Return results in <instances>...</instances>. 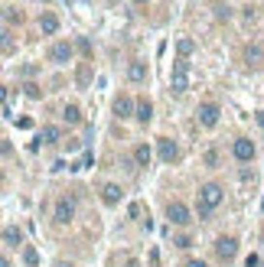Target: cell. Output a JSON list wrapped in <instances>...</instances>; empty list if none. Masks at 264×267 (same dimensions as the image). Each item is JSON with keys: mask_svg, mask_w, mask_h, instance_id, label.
<instances>
[{"mask_svg": "<svg viewBox=\"0 0 264 267\" xmlns=\"http://www.w3.org/2000/svg\"><path fill=\"white\" fill-rule=\"evenodd\" d=\"M150 157H154V150L147 147V143H137L134 147V163L137 166H150Z\"/></svg>", "mask_w": 264, "mask_h": 267, "instance_id": "12", "label": "cell"}, {"mask_svg": "<svg viewBox=\"0 0 264 267\" xmlns=\"http://www.w3.org/2000/svg\"><path fill=\"white\" fill-rule=\"evenodd\" d=\"M101 202H105V205H118V202H121V186L105 182V186H101Z\"/></svg>", "mask_w": 264, "mask_h": 267, "instance_id": "11", "label": "cell"}, {"mask_svg": "<svg viewBox=\"0 0 264 267\" xmlns=\"http://www.w3.org/2000/svg\"><path fill=\"white\" fill-rule=\"evenodd\" d=\"M231 153H235V160L248 163V160H254V143L248 137H238L235 143H231Z\"/></svg>", "mask_w": 264, "mask_h": 267, "instance_id": "6", "label": "cell"}, {"mask_svg": "<svg viewBox=\"0 0 264 267\" xmlns=\"http://www.w3.org/2000/svg\"><path fill=\"white\" fill-rule=\"evenodd\" d=\"M215 17H219V20H229V17H231V7H222V3H215Z\"/></svg>", "mask_w": 264, "mask_h": 267, "instance_id": "22", "label": "cell"}, {"mask_svg": "<svg viewBox=\"0 0 264 267\" xmlns=\"http://www.w3.org/2000/svg\"><path fill=\"white\" fill-rule=\"evenodd\" d=\"M245 62L251 65V69H258V65L264 62V49L261 46H248V49H245Z\"/></svg>", "mask_w": 264, "mask_h": 267, "instance_id": "14", "label": "cell"}, {"mask_svg": "<svg viewBox=\"0 0 264 267\" xmlns=\"http://www.w3.org/2000/svg\"><path fill=\"white\" fill-rule=\"evenodd\" d=\"M176 49H179V59H186V55L196 49V43H193L189 36H183V39H176Z\"/></svg>", "mask_w": 264, "mask_h": 267, "instance_id": "20", "label": "cell"}, {"mask_svg": "<svg viewBox=\"0 0 264 267\" xmlns=\"http://www.w3.org/2000/svg\"><path fill=\"white\" fill-rule=\"evenodd\" d=\"M49 59L59 62V65H66L69 59H72V46H69V43H55L53 49H49Z\"/></svg>", "mask_w": 264, "mask_h": 267, "instance_id": "10", "label": "cell"}, {"mask_svg": "<svg viewBox=\"0 0 264 267\" xmlns=\"http://www.w3.org/2000/svg\"><path fill=\"white\" fill-rule=\"evenodd\" d=\"M62 121H69V124H82V111H78L75 105H66V111H62Z\"/></svg>", "mask_w": 264, "mask_h": 267, "instance_id": "19", "label": "cell"}, {"mask_svg": "<svg viewBox=\"0 0 264 267\" xmlns=\"http://www.w3.org/2000/svg\"><path fill=\"white\" fill-rule=\"evenodd\" d=\"M137 3H147V0H137Z\"/></svg>", "mask_w": 264, "mask_h": 267, "instance_id": "29", "label": "cell"}, {"mask_svg": "<svg viewBox=\"0 0 264 267\" xmlns=\"http://www.w3.org/2000/svg\"><path fill=\"white\" fill-rule=\"evenodd\" d=\"M245 267H261V257H258V254H248V257H245Z\"/></svg>", "mask_w": 264, "mask_h": 267, "instance_id": "24", "label": "cell"}, {"mask_svg": "<svg viewBox=\"0 0 264 267\" xmlns=\"http://www.w3.org/2000/svg\"><path fill=\"white\" fill-rule=\"evenodd\" d=\"M170 88L176 95H183L189 88V59H176L173 62V72H170Z\"/></svg>", "mask_w": 264, "mask_h": 267, "instance_id": "2", "label": "cell"}, {"mask_svg": "<svg viewBox=\"0 0 264 267\" xmlns=\"http://www.w3.org/2000/svg\"><path fill=\"white\" fill-rule=\"evenodd\" d=\"M127 78H131V82H143V78H147V65H143V62H131Z\"/></svg>", "mask_w": 264, "mask_h": 267, "instance_id": "18", "label": "cell"}, {"mask_svg": "<svg viewBox=\"0 0 264 267\" xmlns=\"http://www.w3.org/2000/svg\"><path fill=\"white\" fill-rule=\"evenodd\" d=\"M23 241V231L20 228H17V225H7V228H3V245H10V248H17Z\"/></svg>", "mask_w": 264, "mask_h": 267, "instance_id": "16", "label": "cell"}, {"mask_svg": "<svg viewBox=\"0 0 264 267\" xmlns=\"http://www.w3.org/2000/svg\"><path fill=\"white\" fill-rule=\"evenodd\" d=\"M59 137H62V130L55 127V124H46V127L39 130V137L33 140V150L39 147V143H59Z\"/></svg>", "mask_w": 264, "mask_h": 267, "instance_id": "9", "label": "cell"}, {"mask_svg": "<svg viewBox=\"0 0 264 267\" xmlns=\"http://www.w3.org/2000/svg\"><path fill=\"white\" fill-rule=\"evenodd\" d=\"M91 163H95V153H91V150H85V153H82V170H85V166H91Z\"/></svg>", "mask_w": 264, "mask_h": 267, "instance_id": "23", "label": "cell"}, {"mask_svg": "<svg viewBox=\"0 0 264 267\" xmlns=\"http://www.w3.org/2000/svg\"><path fill=\"white\" fill-rule=\"evenodd\" d=\"M131 111H137V107H134V101L127 95H121L114 101V114H118V118H131Z\"/></svg>", "mask_w": 264, "mask_h": 267, "instance_id": "13", "label": "cell"}, {"mask_svg": "<svg viewBox=\"0 0 264 267\" xmlns=\"http://www.w3.org/2000/svg\"><path fill=\"white\" fill-rule=\"evenodd\" d=\"M23 88H26V95H30V98H39V95H43V91H39L36 85H23Z\"/></svg>", "mask_w": 264, "mask_h": 267, "instance_id": "26", "label": "cell"}, {"mask_svg": "<svg viewBox=\"0 0 264 267\" xmlns=\"http://www.w3.org/2000/svg\"><path fill=\"white\" fill-rule=\"evenodd\" d=\"M166 218H170L173 225H189L193 222V218H189V209L183 202H170L166 205Z\"/></svg>", "mask_w": 264, "mask_h": 267, "instance_id": "7", "label": "cell"}, {"mask_svg": "<svg viewBox=\"0 0 264 267\" xmlns=\"http://www.w3.org/2000/svg\"><path fill=\"white\" fill-rule=\"evenodd\" d=\"M222 199H225V193H222L219 182H206V186L199 189V218H209V215L222 205Z\"/></svg>", "mask_w": 264, "mask_h": 267, "instance_id": "1", "label": "cell"}, {"mask_svg": "<svg viewBox=\"0 0 264 267\" xmlns=\"http://www.w3.org/2000/svg\"><path fill=\"white\" fill-rule=\"evenodd\" d=\"M23 261H26L30 267H36V264H39V254H36V248H26V251H23Z\"/></svg>", "mask_w": 264, "mask_h": 267, "instance_id": "21", "label": "cell"}, {"mask_svg": "<svg viewBox=\"0 0 264 267\" xmlns=\"http://www.w3.org/2000/svg\"><path fill=\"white\" fill-rule=\"evenodd\" d=\"M39 30H43L46 36H53V33L59 30V17H55V13H43V17H39Z\"/></svg>", "mask_w": 264, "mask_h": 267, "instance_id": "15", "label": "cell"}, {"mask_svg": "<svg viewBox=\"0 0 264 267\" xmlns=\"http://www.w3.org/2000/svg\"><path fill=\"white\" fill-rule=\"evenodd\" d=\"M134 118H137V121H143V124H147V121L154 118V105H150L147 98H141V101H137V114H134Z\"/></svg>", "mask_w": 264, "mask_h": 267, "instance_id": "17", "label": "cell"}, {"mask_svg": "<svg viewBox=\"0 0 264 267\" xmlns=\"http://www.w3.org/2000/svg\"><path fill=\"white\" fill-rule=\"evenodd\" d=\"M183 267H209V264H206V261H196V257H193V261H186Z\"/></svg>", "mask_w": 264, "mask_h": 267, "instance_id": "27", "label": "cell"}, {"mask_svg": "<svg viewBox=\"0 0 264 267\" xmlns=\"http://www.w3.org/2000/svg\"><path fill=\"white\" fill-rule=\"evenodd\" d=\"M72 215H75V202H72L69 196H62V199L55 202V222L69 225V222H72Z\"/></svg>", "mask_w": 264, "mask_h": 267, "instance_id": "5", "label": "cell"}, {"mask_svg": "<svg viewBox=\"0 0 264 267\" xmlns=\"http://www.w3.org/2000/svg\"><path fill=\"white\" fill-rule=\"evenodd\" d=\"M199 124H202V127H215V124H219V105H212V101H206V105H199Z\"/></svg>", "mask_w": 264, "mask_h": 267, "instance_id": "3", "label": "cell"}, {"mask_svg": "<svg viewBox=\"0 0 264 267\" xmlns=\"http://www.w3.org/2000/svg\"><path fill=\"white\" fill-rule=\"evenodd\" d=\"M157 150H160V160H163V163H173L176 157H179V147H176V143H173L170 137H160Z\"/></svg>", "mask_w": 264, "mask_h": 267, "instance_id": "8", "label": "cell"}, {"mask_svg": "<svg viewBox=\"0 0 264 267\" xmlns=\"http://www.w3.org/2000/svg\"><path fill=\"white\" fill-rule=\"evenodd\" d=\"M215 254H219L222 261H231V257L238 254V241H235L231 235H222L219 241H215Z\"/></svg>", "mask_w": 264, "mask_h": 267, "instance_id": "4", "label": "cell"}, {"mask_svg": "<svg viewBox=\"0 0 264 267\" xmlns=\"http://www.w3.org/2000/svg\"><path fill=\"white\" fill-rule=\"evenodd\" d=\"M59 267H72V264H59Z\"/></svg>", "mask_w": 264, "mask_h": 267, "instance_id": "28", "label": "cell"}, {"mask_svg": "<svg viewBox=\"0 0 264 267\" xmlns=\"http://www.w3.org/2000/svg\"><path fill=\"white\" fill-rule=\"evenodd\" d=\"M176 248H193V238H186V235L176 238Z\"/></svg>", "mask_w": 264, "mask_h": 267, "instance_id": "25", "label": "cell"}]
</instances>
